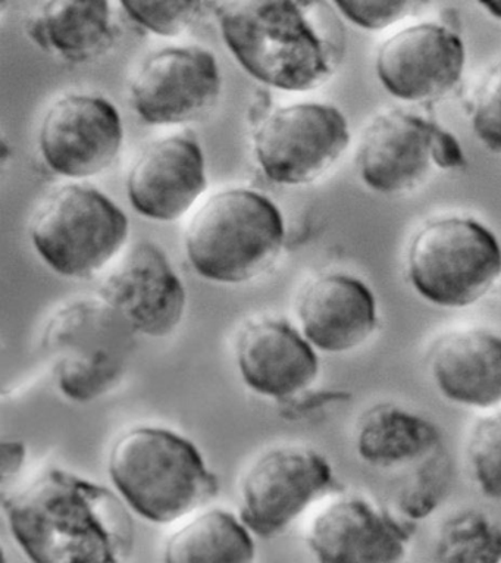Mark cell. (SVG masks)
Wrapping results in <instances>:
<instances>
[{
    "mask_svg": "<svg viewBox=\"0 0 501 563\" xmlns=\"http://www.w3.org/2000/svg\"><path fill=\"white\" fill-rule=\"evenodd\" d=\"M479 5L483 8L496 20L501 21V0H477Z\"/></svg>",
    "mask_w": 501,
    "mask_h": 563,
    "instance_id": "f1b7e54d",
    "label": "cell"
},
{
    "mask_svg": "<svg viewBox=\"0 0 501 563\" xmlns=\"http://www.w3.org/2000/svg\"><path fill=\"white\" fill-rule=\"evenodd\" d=\"M25 462V446L21 442H2V460H0V475L2 483L8 478L14 477L23 468Z\"/></svg>",
    "mask_w": 501,
    "mask_h": 563,
    "instance_id": "83f0119b",
    "label": "cell"
},
{
    "mask_svg": "<svg viewBox=\"0 0 501 563\" xmlns=\"http://www.w3.org/2000/svg\"><path fill=\"white\" fill-rule=\"evenodd\" d=\"M435 386L446 399L472 408L501 404V338L486 330L452 331L430 353Z\"/></svg>",
    "mask_w": 501,
    "mask_h": 563,
    "instance_id": "d6986e66",
    "label": "cell"
},
{
    "mask_svg": "<svg viewBox=\"0 0 501 563\" xmlns=\"http://www.w3.org/2000/svg\"><path fill=\"white\" fill-rule=\"evenodd\" d=\"M468 457L482 495L501 500V412L479 419L475 424Z\"/></svg>",
    "mask_w": 501,
    "mask_h": 563,
    "instance_id": "484cf974",
    "label": "cell"
},
{
    "mask_svg": "<svg viewBox=\"0 0 501 563\" xmlns=\"http://www.w3.org/2000/svg\"><path fill=\"white\" fill-rule=\"evenodd\" d=\"M466 165L459 140L433 118L389 109L365 126L356 152L361 183L375 194L396 196L415 190L435 168Z\"/></svg>",
    "mask_w": 501,
    "mask_h": 563,
    "instance_id": "ba28073f",
    "label": "cell"
},
{
    "mask_svg": "<svg viewBox=\"0 0 501 563\" xmlns=\"http://www.w3.org/2000/svg\"><path fill=\"white\" fill-rule=\"evenodd\" d=\"M466 47L448 25L421 23L399 30L375 56V73L387 93L407 103H433L456 89Z\"/></svg>",
    "mask_w": 501,
    "mask_h": 563,
    "instance_id": "4fadbf2b",
    "label": "cell"
},
{
    "mask_svg": "<svg viewBox=\"0 0 501 563\" xmlns=\"http://www.w3.org/2000/svg\"><path fill=\"white\" fill-rule=\"evenodd\" d=\"M222 76L216 56L202 46H167L138 65L129 87L130 103L149 125L198 121L216 107Z\"/></svg>",
    "mask_w": 501,
    "mask_h": 563,
    "instance_id": "8fae6325",
    "label": "cell"
},
{
    "mask_svg": "<svg viewBox=\"0 0 501 563\" xmlns=\"http://www.w3.org/2000/svg\"><path fill=\"white\" fill-rule=\"evenodd\" d=\"M11 534L36 563H116L132 553L129 506L109 488L47 468L3 497Z\"/></svg>",
    "mask_w": 501,
    "mask_h": 563,
    "instance_id": "6da1fadb",
    "label": "cell"
},
{
    "mask_svg": "<svg viewBox=\"0 0 501 563\" xmlns=\"http://www.w3.org/2000/svg\"><path fill=\"white\" fill-rule=\"evenodd\" d=\"M125 187L138 216L159 222L180 220L208 187L199 140L180 133L149 143L134 159Z\"/></svg>",
    "mask_w": 501,
    "mask_h": 563,
    "instance_id": "9a60e30c",
    "label": "cell"
},
{
    "mask_svg": "<svg viewBox=\"0 0 501 563\" xmlns=\"http://www.w3.org/2000/svg\"><path fill=\"white\" fill-rule=\"evenodd\" d=\"M357 452L365 462L391 468L430 455L439 444L437 427L391 404L377 405L357 427Z\"/></svg>",
    "mask_w": 501,
    "mask_h": 563,
    "instance_id": "44dd1931",
    "label": "cell"
},
{
    "mask_svg": "<svg viewBox=\"0 0 501 563\" xmlns=\"http://www.w3.org/2000/svg\"><path fill=\"white\" fill-rule=\"evenodd\" d=\"M130 234L125 212L96 187L69 183L51 190L30 220L34 251L54 273L89 278L120 255Z\"/></svg>",
    "mask_w": 501,
    "mask_h": 563,
    "instance_id": "5b68a950",
    "label": "cell"
},
{
    "mask_svg": "<svg viewBox=\"0 0 501 563\" xmlns=\"http://www.w3.org/2000/svg\"><path fill=\"white\" fill-rule=\"evenodd\" d=\"M286 221L268 196L244 187L213 194L190 218L187 260L196 273L221 285H243L277 264Z\"/></svg>",
    "mask_w": 501,
    "mask_h": 563,
    "instance_id": "277c9868",
    "label": "cell"
},
{
    "mask_svg": "<svg viewBox=\"0 0 501 563\" xmlns=\"http://www.w3.org/2000/svg\"><path fill=\"white\" fill-rule=\"evenodd\" d=\"M99 296L136 333L165 338L180 325L187 291L167 253L158 244L138 242L104 275Z\"/></svg>",
    "mask_w": 501,
    "mask_h": 563,
    "instance_id": "5bb4252c",
    "label": "cell"
},
{
    "mask_svg": "<svg viewBox=\"0 0 501 563\" xmlns=\"http://www.w3.org/2000/svg\"><path fill=\"white\" fill-rule=\"evenodd\" d=\"M435 556L442 562H500L501 527L477 510L457 514L439 530Z\"/></svg>",
    "mask_w": 501,
    "mask_h": 563,
    "instance_id": "603a6c76",
    "label": "cell"
},
{
    "mask_svg": "<svg viewBox=\"0 0 501 563\" xmlns=\"http://www.w3.org/2000/svg\"><path fill=\"white\" fill-rule=\"evenodd\" d=\"M25 33L38 49L69 64L102 58L116 38L109 0H38Z\"/></svg>",
    "mask_w": 501,
    "mask_h": 563,
    "instance_id": "ffe728a7",
    "label": "cell"
},
{
    "mask_svg": "<svg viewBox=\"0 0 501 563\" xmlns=\"http://www.w3.org/2000/svg\"><path fill=\"white\" fill-rule=\"evenodd\" d=\"M412 532L360 496L339 497L313 518L308 545L320 562L390 563L407 553Z\"/></svg>",
    "mask_w": 501,
    "mask_h": 563,
    "instance_id": "e0dca14e",
    "label": "cell"
},
{
    "mask_svg": "<svg viewBox=\"0 0 501 563\" xmlns=\"http://www.w3.org/2000/svg\"><path fill=\"white\" fill-rule=\"evenodd\" d=\"M333 486V468L320 452L299 444L269 448L244 471L240 519L254 534L271 539Z\"/></svg>",
    "mask_w": 501,
    "mask_h": 563,
    "instance_id": "30bf717a",
    "label": "cell"
},
{
    "mask_svg": "<svg viewBox=\"0 0 501 563\" xmlns=\"http://www.w3.org/2000/svg\"><path fill=\"white\" fill-rule=\"evenodd\" d=\"M339 15L366 32H380L417 14L430 0H330Z\"/></svg>",
    "mask_w": 501,
    "mask_h": 563,
    "instance_id": "4316f807",
    "label": "cell"
},
{
    "mask_svg": "<svg viewBox=\"0 0 501 563\" xmlns=\"http://www.w3.org/2000/svg\"><path fill=\"white\" fill-rule=\"evenodd\" d=\"M294 309L304 338L326 353L359 347L378 324L372 290L361 279L343 273L309 279L299 290Z\"/></svg>",
    "mask_w": 501,
    "mask_h": 563,
    "instance_id": "ac0fdd59",
    "label": "cell"
},
{
    "mask_svg": "<svg viewBox=\"0 0 501 563\" xmlns=\"http://www.w3.org/2000/svg\"><path fill=\"white\" fill-rule=\"evenodd\" d=\"M138 27L159 37H176L198 20L204 0H118Z\"/></svg>",
    "mask_w": 501,
    "mask_h": 563,
    "instance_id": "d4e9b609",
    "label": "cell"
},
{
    "mask_svg": "<svg viewBox=\"0 0 501 563\" xmlns=\"http://www.w3.org/2000/svg\"><path fill=\"white\" fill-rule=\"evenodd\" d=\"M252 531L229 510H204L168 537V563H246L255 559Z\"/></svg>",
    "mask_w": 501,
    "mask_h": 563,
    "instance_id": "7402d4cb",
    "label": "cell"
},
{
    "mask_svg": "<svg viewBox=\"0 0 501 563\" xmlns=\"http://www.w3.org/2000/svg\"><path fill=\"white\" fill-rule=\"evenodd\" d=\"M235 360L252 391L278 401L308 390L320 374L315 347L285 318L246 322L235 342Z\"/></svg>",
    "mask_w": 501,
    "mask_h": 563,
    "instance_id": "2e32d148",
    "label": "cell"
},
{
    "mask_svg": "<svg viewBox=\"0 0 501 563\" xmlns=\"http://www.w3.org/2000/svg\"><path fill=\"white\" fill-rule=\"evenodd\" d=\"M216 21L240 67L272 89H320L343 63V24L326 0H226Z\"/></svg>",
    "mask_w": 501,
    "mask_h": 563,
    "instance_id": "7a4b0ae2",
    "label": "cell"
},
{
    "mask_svg": "<svg viewBox=\"0 0 501 563\" xmlns=\"http://www.w3.org/2000/svg\"><path fill=\"white\" fill-rule=\"evenodd\" d=\"M109 478L138 517L171 523L216 496V475L185 435L164 427L125 431L108 455Z\"/></svg>",
    "mask_w": 501,
    "mask_h": 563,
    "instance_id": "3957f363",
    "label": "cell"
},
{
    "mask_svg": "<svg viewBox=\"0 0 501 563\" xmlns=\"http://www.w3.org/2000/svg\"><path fill=\"white\" fill-rule=\"evenodd\" d=\"M407 274L426 302L442 308L470 307L501 277V244L474 218H434L409 244Z\"/></svg>",
    "mask_w": 501,
    "mask_h": 563,
    "instance_id": "8992f818",
    "label": "cell"
},
{
    "mask_svg": "<svg viewBox=\"0 0 501 563\" xmlns=\"http://www.w3.org/2000/svg\"><path fill=\"white\" fill-rule=\"evenodd\" d=\"M134 333L99 295L64 303L43 334L60 393L85 404L115 386L127 368Z\"/></svg>",
    "mask_w": 501,
    "mask_h": 563,
    "instance_id": "52a82bcc",
    "label": "cell"
},
{
    "mask_svg": "<svg viewBox=\"0 0 501 563\" xmlns=\"http://www.w3.org/2000/svg\"><path fill=\"white\" fill-rule=\"evenodd\" d=\"M350 145L347 118L320 102L285 104L255 121L252 147L260 172L281 186L311 185L337 164Z\"/></svg>",
    "mask_w": 501,
    "mask_h": 563,
    "instance_id": "9c48e42d",
    "label": "cell"
},
{
    "mask_svg": "<svg viewBox=\"0 0 501 563\" xmlns=\"http://www.w3.org/2000/svg\"><path fill=\"white\" fill-rule=\"evenodd\" d=\"M475 137L492 154L501 155V60L479 77L466 99Z\"/></svg>",
    "mask_w": 501,
    "mask_h": 563,
    "instance_id": "cb8c5ba5",
    "label": "cell"
},
{
    "mask_svg": "<svg viewBox=\"0 0 501 563\" xmlns=\"http://www.w3.org/2000/svg\"><path fill=\"white\" fill-rule=\"evenodd\" d=\"M37 143L43 163L58 176L69 180L99 176L120 156L121 113L102 95H63L46 109Z\"/></svg>",
    "mask_w": 501,
    "mask_h": 563,
    "instance_id": "7c38bea8",
    "label": "cell"
}]
</instances>
